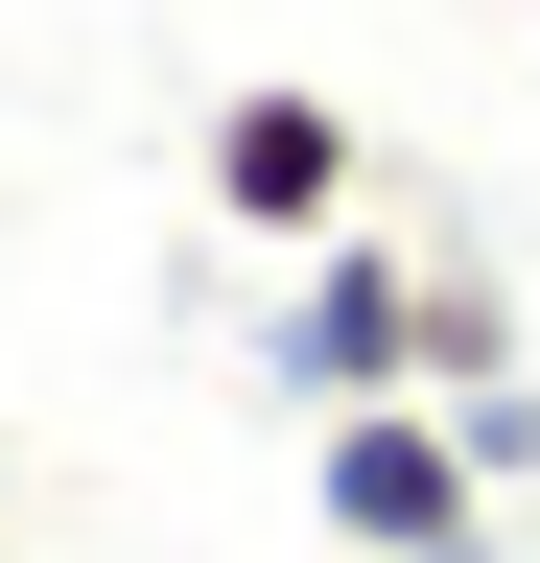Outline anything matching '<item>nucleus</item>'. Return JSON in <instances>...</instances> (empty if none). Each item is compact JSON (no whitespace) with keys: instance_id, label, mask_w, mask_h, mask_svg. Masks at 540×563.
I'll return each mask as SVG.
<instances>
[{"instance_id":"20e7f679","label":"nucleus","mask_w":540,"mask_h":563,"mask_svg":"<svg viewBox=\"0 0 540 563\" xmlns=\"http://www.w3.org/2000/svg\"><path fill=\"white\" fill-rule=\"evenodd\" d=\"M0 517H24V446H0Z\"/></svg>"},{"instance_id":"7ed1b4c3","label":"nucleus","mask_w":540,"mask_h":563,"mask_svg":"<svg viewBox=\"0 0 540 563\" xmlns=\"http://www.w3.org/2000/svg\"><path fill=\"white\" fill-rule=\"evenodd\" d=\"M353 165H376V141L329 118L306 70H258V95H212V211H235V235H283V258H329V235H353Z\"/></svg>"},{"instance_id":"39448f33","label":"nucleus","mask_w":540,"mask_h":563,"mask_svg":"<svg viewBox=\"0 0 540 563\" xmlns=\"http://www.w3.org/2000/svg\"><path fill=\"white\" fill-rule=\"evenodd\" d=\"M0 563H24V540H0Z\"/></svg>"},{"instance_id":"f257e3e1","label":"nucleus","mask_w":540,"mask_h":563,"mask_svg":"<svg viewBox=\"0 0 540 563\" xmlns=\"http://www.w3.org/2000/svg\"><path fill=\"white\" fill-rule=\"evenodd\" d=\"M258 376H283L306 422H376V399H447V258H399L376 211L283 282V329H258Z\"/></svg>"},{"instance_id":"f03ea898","label":"nucleus","mask_w":540,"mask_h":563,"mask_svg":"<svg viewBox=\"0 0 540 563\" xmlns=\"http://www.w3.org/2000/svg\"><path fill=\"white\" fill-rule=\"evenodd\" d=\"M306 493H329V540H376V563H494V470H470V422H447V399L306 422Z\"/></svg>"}]
</instances>
